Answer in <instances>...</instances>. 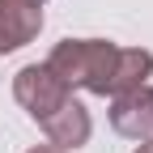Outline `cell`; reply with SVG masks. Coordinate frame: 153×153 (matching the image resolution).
<instances>
[{
	"mask_svg": "<svg viewBox=\"0 0 153 153\" xmlns=\"http://www.w3.org/2000/svg\"><path fill=\"white\" fill-rule=\"evenodd\" d=\"M119 55H123V47L111 43V38H60L43 64L68 89H85V94H98V98H111L115 76H119Z\"/></svg>",
	"mask_w": 153,
	"mask_h": 153,
	"instance_id": "obj_1",
	"label": "cell"
},
{
	"mask_svg": "<svg viewBox=\"0 0 153 153\" xmlns=\"http://www.w3.org/2000/svg\"><path fill=\"white\" fill-rule=\"evenodd\" d=\"M47 132V140L51 145H60V149H81V145H89V132H94V119H89V111H85V102H76V98H68L60 111H51L43 123H38Z\"/></svg>",
	"mask_w": 153,
	"mask_h": 153,
	"instance_id": "obj_5",
	"label": "cell"
},
{
	"mask_svg": "<svg viewBox=\"0 0 153 153\" xmlns=\"http://www.w3.org/2000/svg\"><path fill=\"white\" fill-rule=\"evenodd\" d=\"M111 128L123 140H149L153 136V85H136L111 98Z\"/></svg>",
	"mask_w": 153,
	"mask_h": 153,
	"instance_id": "obj_3",
	"label": "cell"
},
{
	"mask_svg": "<svg viewBox=\"0 0 153 153\" xmlns=\"http://www.w3.org/2000/svg\"><path fill=\"white\" fill-rule=\"evenodd\" d=\"M136 153H153V136H149V140H140V145H136Z\"/></svg>",
	"mask_w": 153,
	"mask_h": 153,
	"instance_id": "obj_7",
	"label": "cell"
},
{
	"mask_svg": "<svg viewBox=\"0 0 153 153\" xmlns=\"http://www.w3.org/2000/svg\"><path fill=\"white\" fill-rule=\"evenodd\" d=\"M13 98H17V106H22L34 123H43L51 111H60L72 98V89L47 64H26V68H17V76H13Z\"/></svg>",
	"mask_w": 153,
	"mask_h": 153,
	"instance_id": "obj_2",
	"label": "cell"
},
{
	"mask_svg": "<svg viewBox=\"0 0 153 153\" xmlns=\"http://www.w3.org/2000/svg\"><path fill=\"white\" fill-rule=\"evenodd\" d=\"M43 30V4L34 0H0V55L22 51Z\"/></svg>",
	"mask_w": 153,
	"mask_h": 153,
	"instance_id": "obj_4",
	"label": "cell"
},
{
	"mask_svg": "<svg viewBox=\"0 0 153 153\" xmlns=\"http://www.w3.org/2000/svg\"><path fill=\"white\" fill-rule=\"evenodd\" d=\"M34 4H43V0H34Z\"/></svg>",
	"mask_w": 153,
	"mask_h": 153,
	"instance_id": "obj_8",
	"label": "cell"
},
{
	"mask_svg": "<svg viewBox=\"0 0 153 153\" xmlns=\"http://www.w3.org/2000/svg\"><path fill=\"white\" fill-rule=\"evenodd\" d=\"M26 153H68V149H60V145L47 140V145H34V149H26Z\"/></svg>",
	"mask_w": 153,
	"mask_h": 153,
	"instance_id": "obj_6",
	"label": "cell"
}]
</instances>
